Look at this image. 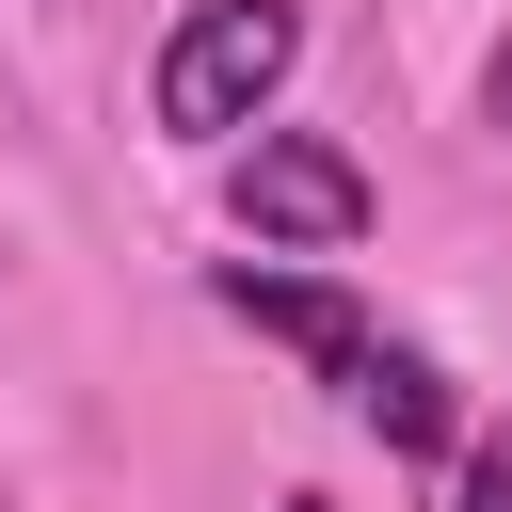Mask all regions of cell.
I'll return each instance as SVG.
<instances>
[{
  "label": "cell",
  "instance_id": "obj_1",
  "mask_svg": "<svg viewBox=\"0 0 512 512\" xmlns=\"http://www.w3.org/2000/svg\"><path fill=\"white\" fill-rule=\"evenodd\" d=\"M288 64H304V0H176V32L144 64V112L176 144H240L288 96Z\"/></svg>",
  "mask_w": 512,
  "mask_h": 512
},
{
  "label": "cell",
  "instance_id": "obj_2",
  "mask_svg": "<svg viewBox=\"0 0 512 512\" xmlns=\"http://www.w3.org/2000/svg\"><path fill=\"white\" fill-rule=\"evenodd\" d=\"M224 208H240L256 256H352V240H368V160H352L336 128H272V112H256V144L224 160Z\"/></svg>",
  "mask_w": 512,
  "mask_h": 512
},
{
  "label": "cell",
  "instance_id": "obj_3",
  "mask_svg": "<svg viewBox=\"0 0 512 512\" xmlns=\"http://www.w3.org/2000/svg\"><path fill=\"white\" fill-rule=\"evenodd\" d=\"M208 304H224V320H256V336H272L288 368H320L336 400H352V368L384 352V320H368V304H352L336 272H256V256H224V272H208Z\"/></svg>",
  "mask_w": 512,
  "mask_h": 512
},
{
  "label": "cell",
  "instance_id": "obj_4",
  "mask_svg": "<svg viewBox=\"0 0 512 512\" xmlns=\"http://www.w3.org/2000/svg\"><path fill=\"white\" fill-rule=\"evenodd\" d=\"M352 416H368V432H384L400 464H448V448H464V384H448V368H432L416 336H384V352L352 368Z\"/></svg>",
  "mask_w": 512,
  "mask_h": 512
},
{
  "label": "cell",
  "instance_id": "obj_5",
  "mask_svg": "<svg viewBox=\"0 0 512 512\" xmlns=\"http://www.w3.org/2000/svg\"><path fill=\"white\" fill-rule=\"evenodd\" d=\"M464 512H512V416H496V432L464 448Z\"/></svg>",
  "mask_w": 512,
  "mask_h": 512
},
{
  "label": "cell",
  "instance_id": "obj_6",
  "mask_svg": "<svg viewBox=\"0 0 512 512\" xmlns=\"http://www.w3.org/2000/svg\"><path fill=\"white\" fill-rule=\"evenodd\" d=\"M480 128H496V144H512V32H496V48H480Z\"/></svg>",
  "mask_w": 512,
  "mask_h": 512
},
{
  "label": "cell",
  "instance_id": "obj_7",
  "mask_svg": "<svg viewBox=\"0 0 512 512\" xmlns=\"http://www.w3.org/2000/svg\"><path fill=\"white\" fill-rule=\"evenodd\" d=\"M288 512H336V496H288Z\"/></svg>",
  "mask_w": 512,
  "mask_h": 512
}]
</instances>
